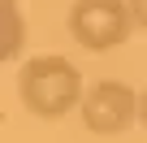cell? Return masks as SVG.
<instances>
[{
  "instance_id": "obj_5",
  "label": "cell",
  "mask_w": 147,
  "mask_h": 143,
  "mask_svg": "<svg viewBox=\"0 0 147 143\" xmlns=\"http://www.w3.org/2000/svg\"><path fill=\"white\" fill-rule=\"evenodd\" d=\"M130 5V18H134V26H143L147 30V0H125Z\"/></svg>"
},
{
  "instance_id": "obj_1",
  "label": "cell",
  "mask_w": 147,
  "mask_h": 143,
  "mask_svg": "<svg viewBox=\"0 0 147 143\" xmlns=\"http://www.w3.org/2000/svg\"><path fill=\"white\" fill-rule=\"evenodd\" d=\"M82 74L78 65L56 56V52H39L18 69V100L26 113L43 117V121H61L65 113H74L82 104Z\"/></svg>"
},
{
  "instance_id": "obj_2",
  "label": "cell",
  "mask_w": 147,
  "mask_h": 143,
  "mask_svg": "<svg viewBox=\"0 0 147 143\" xmlns=\"http://www.w3.org/2000/svg\"><path fill=\"white\" fill-rule=\"evenodd\" d=\"M130 5L125 0H74L69 9V35L87 52H113L130 39Z\"/></svg>"
},
{
  "instance_id": "obj_3",
  "label": "cell",
  "mask_w": 147,
  "mask_h": 143,
  "mask_svg": "<svg viewBox=\"0 0 147 143\" xmlns=\"http://www.w3.org/2000/svg\"><path fill=\"white\" fill-rule=\"evenodd\" d=\"M78 117L91 134H121L138 121V91L117 78H100L82 91Z\"/></svg>"
},
{
  "instance_id": "obj_6",
  "label": "cell",
  "mask_w": 147,
  "mask_h": 143,
  "mask_svg": "<svg viewBox=\"0 0 147 143\" xmlns=\"http://www.w3.org/2000/svg\"><path fill=\"white\" fill-rule=\"evenodd\" d=\"M138 121H143V126H147V87H143V91H138Z\"/></svg>"
},
{
  "instance_id": "obj_4",
  "label": "cell",
  "mask_w": 147,
  "mask_h": 143,
  "mask_svg": "<svg viewBox=\"0 0 147 143\" xmlns=\"http://www.w3.org/2000/svg\"><path fill=\"white\" fill-rule=\"evenodd\" d=\"M26 43V18L18 0H0V61H13Z\"/></svg>"
}]
</instances>
